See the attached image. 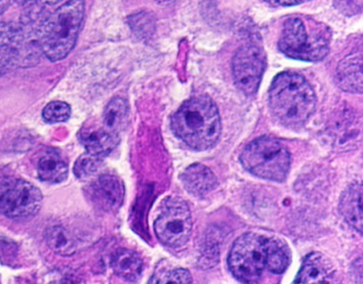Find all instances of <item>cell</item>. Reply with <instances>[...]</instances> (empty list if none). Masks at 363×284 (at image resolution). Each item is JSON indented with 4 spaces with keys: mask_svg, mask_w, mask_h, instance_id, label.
I'll use <instances>...</instances> for the list:
<instances>
[{
    "mask_svg": "<svg viewBox=\"0 0 363 284\" xmlns=\"http://www.w3.org/2000/svg\"><path fill=\"white\" fill-rule=\"evenodd\" d=\"M227 261L235 279L241 283H255L265 271L283 273L289 265V254L279 239L247 232L235 239Z\"/></svg>",
    "mask_w": 363,
    "mask_h": 284,
    "instance_id": "1",
    "label": "cell"
},
{
    "mask_svg": "<svg viewBox=\"0 0 363 284\" xmlns=\"http://www.w3.org/2000/svg\"><path fill=\"white\" fill-rule=\"evenodd\" d=\"M173 133L189 147L204 151L213 147L221 132L219 113L213 101L199 95L185 101L173 114Z\"/></svg>",
    "mask_w": 363,
    "mask_h": 284,
    "instance_id": "2",
    "label": "cell"
},
{
    "mask_svg": "<svg viewBox=\"0 0 363 284\" xmlns=\"http://www.w3.org/2000/svg\"><path fill=\"white\" fill-rule=\"evenodd\" d=\"M274 116L283 125H303L313 113L316 98L310 84L301 75L284 72L273 79L268 93Z\"/></svg>",
    "mask_w": 363,
    "mask_h": 284,
    "instance_id": "3",
    "label": "cell"
},
{
    "mask_svg": "<svg viewBox=\"0 0 363 284\" xmlns=\"http://www.w3.org/2000/svg\"><path fill=\"white\" fill-rule=\"evenodd\" d=\"M84 9V0H68L46 16L36 28L42 52L50 61L64 59L74 47Z\"/></svg>",
    "mask_w": 363,
    "mask_h": 284,
    "instance_id": "4",
    "label": "cell"
},
{
    "mask_svg": "<svg viewBox=\"0 0 363 284\" xmlns=\"http://www.w3.org/2000/svg\"><path fill=\"white\" fill-rule=\"evenodd\" d=\"M330 33L323 24L300 17L286 19L278 41V48L295 59L317 62L329 52Z\"/></svg>",
    "mask_w": 363,
    "mask_h": 284,
    "instance_id": "5",
    "label": "cell"
},
{
    "mask_svg": "<svg viewBox=\"0 0 363 284\" xmlns=\"http://www.w3.org/2000/svg\"><path fill=\"white\" fill-rule=\"evenodd\" d=\"M243 168L259 178L284 181L289 172L291 155L275 138L262 136L247 144L240 155Z\"/></svg>",
    "mask_w": 363,
    "mask_h": 284,
    "instance_id": "6",
    "label": "cell"
},
{
    "mask_svg": "<svg viewBox=\"0 0 363 284\" xmlns=\"http://www.w3.org/2000/svg\"><path fill=\"white\" fill-rule=\"evenodd\" d=\"M28 24L0 23V66L5 72L12 67H29L40 60L42 50L36 30Z\"/></svg>",
    "mask_w": 363,
    "mask_h": 284,
    "instance_id": "7",
    "label": "cell"
},
{
    "mask_svg": "<svg viewBox=\"0 0 363 284\" xmlns=\"http://www.w3.org/2000/svg\"><path fill=\"white\" fill-rule=\"evenodd\" d=\"M43 203L41 191L30 182L14 177L0 178V214L16 220L32 219Z\"/></svg>",
    "mask_w": 363,
    "mask_h": 284,
    "instance_id": "8",
    "label": "cell"
},
{
    "mask_svg": "<svg viewBox=\"0 0 363 284\" xmlns=\"http://www.w3.org/2000/svg\"><path fill=\"white\" fill-rule=\"evenodd\" d=\"M154 229L162 244L172 248L184 245L192 229L191 212L186 202L178 196L166 198L154 222Z\"/></svg>",
    "mask_w": 363,
    "mask_h": 284,
    "instance_id": "9",
    "label": "cell"
},
{
    "mask_svg": "<svg viewBox=\"0 0 363 284\" xmlns=\"http://www.w3.org/2000/svg\"><path fill=\"white\" fill-rule=\"evenodd\" d=\"M267 66L264 51L258 45H246L235 53L232 72L238 89L247 96L256 93Z\"/></svg>",
    "mask_w": 363,
    "mask_h": 284,
    "instance_id": "10",
    "label": "cell"
},
{
    "mask_svg": "<svg viewBox=\"0 0 363 284\" xmlns=\"http://www.w3.org/2000/svg\"><path fill=\"white\" fill-rule=\"evenodd\" d=\"M90 203L97 209L111 212L123 204L125 188L123 181L117 176L102 174L93 180L85 188Z\"/></svg>",
    "mask_w": 363,
    "mask_h": 284,
    "instance_id": "11",
    "label": "cell"
},
{
    "mask_svg": "<svg viewBox=\"0 0 363 284\" xmlns=\"http://www.w3.org/2000/svg\"><path fill=\"white\" fill-rule=\"evenodd\" d=\"M334 273L329 259L320 252H313L303 259L294 283H329L332 282Z\"/></svg>",
    "mask_w": 363,
    "mask_h": 284,
    "instance_id": "12",
    "label": "cell"
},
{
    "mask_svg": "<svg viewBox=\"0 0 363 284\" xmlns=\"http://www.w3.org/2000/svg\"><path fill=\"white\" fill-rule=\"evenodd\" d=\"M338 86L345 91L362 92V50H356L342 59L336 69Z\"/></svg>",
    "mask_w": 363,
    "mask_h": 284,
    "instance_id": "13",
    "label": "cell"
},
{
    "mask_svg": "<svg viewBox=\"0 0 363 284\" xmlns=\"http://www.w3.org/2000/svg\"><path fill=\"white\" fill-rule=\"evenodd\" d=\"M184 188L194 196H203L212 191L217 186V178L206 166L196 163L189 166L180 175Z\"/></svg>",
    "mask_w": 363,
    "mask_h": 284,
    "instance_id": "14",
    "label": "cell"
},
{
    "mask_svg": "<svg viewBox=\"0 0 363 284\" xmlns=\"http://www.w3.org/2000/svg\"><path fill=\"white\" fill-rule=\"evenodd\" d=\"M339 211L345 222L361 235L362 234V184L353 183L342 193Z\"/></svg>",
    "mask_w": 363,
    "mask_h": 284,
    "instance_id": "15",
    "label": "cell"
},
{
    "mask_svg": "<svg viewBox=\"0 0 363 284\" xmlns=\"http://www.w3.org/2000/svg\"><path fill=\"white\" fill-rule=\"evenodd\" d=\"M111 266L119 278L128 282H137L142 274L143 261L136 252L120 248L112 254Z\"/></svg>",
    "mask_w": 363,
    "mask_h": 284,
    "instance_id": "16",
    "label": "cell"
},
{
    "mask_svg": "<svg viewBox=\"0 0 363 284\" xmlns=\"http://www.w3.org/2000/svg\"><path fill=\"white\" fill-rule=\"evenodd\" d=\"M79 137L86 152L101 159L108 155L116 145V136L104 127L83 129Z\"/></svg>",
    "mask_w": 363,
    "mask_h": 284,
    "instance_id": "17",
    "label": "cell"
},
{
    "mask_svg": "<svg viewBox=\"0 0 363 284\" xmlns=\"http://www.w3.org/2000/svg\"><path fill=\"white\" fill-rule=\"evenodd\" d=\"M38 175L43 182L61 183L68 176L67 162L55 150H49L38 161Z\"/></svg>",
    "mask_w": 363,
    "mask_h": 284,
    "instance_id": "18",
    "label": "cell"
},
{
    "mask_svg": "<svg viewBox=\"0 0 363 284\" xmlns=\"http://www.w3.org/2000/svg\"><path fill=\"white\" fill-rule=\"evenodd\" d=\"M128 107L122 98H113L106 106L104 113V128L116 136L128 117ZM117 137V136H116Z\"/></svg>",
    "mask_w": 363,
    "mask_h": 284,
    "instance_id": "19",
    "label": "cell"
},
{
    "mask_svg": "<svg viewBox=\"0 0 363 284\" xmlns=\"http://www.w3.org/2000/svg\"><path fill=\"white\" fill-rule=\"evenodd\" d=\"M49 248L60 256H71L76 251V244L71 234L60 225L48 227L45 233Z\"/></svg>",
    "mask_w": 363,
    "mask_h": 284,
    "instance_id": "20",
    "label": "cell"
},
{
    "mask_svg": "<svg viewBox=\"0 0 363 284\" xmlns=\"http://www.w3.org/2000/svg\"><path fill=\"white\" fill-rule=\"evenodd\" d=\"M102 159L86 152L76 160L73 173L79 179H87L98 171Z\"/></svg>",
    "mask_w": 363,
    "mask_h": 284,
    "instance_id": "21",
    "label": "cell"
},
{
    "mask_svg": "<svg viewBox=\"0 0 363 284\" xmlns=\"http://www.w3.org/2000/svg\"><path fill=\"white\" fill-rule=\"evenodd\" d=\"M70 106L64 101H54L48 103L43 108L42 116L48 123L66 121L70 116Z\"/></svg>",
    "mask_w": 363,
    "mask_h": 284,
    "instance_id": "22",
    "label": "cell"
},
{
    "mask_svg": "<svg viewBox=\"0 0 363 284\" xmlns=\"http://www.w3.org/2000/svg\"><path fill=\"white\" fill-rule=\"evenodd\" d=\"M152 283H191L192 276L190 272L184 268H177L167 272L162 276L152 278L149 281Z\"/></svg>",
    "mask_w": 363,
    "mask_h": 284,
    "instance_id": "23",
    "label": "cell"
},
{
    "mask_svg": "<svg viewBox=\"0 0 363 284\" xmlns=\"http://www.w3.org/2000/svg\"><path fill=\"white\" fill-rule=\"evenodd\" d=\"M335 8L346 16H352L362 12L363 0H333Z\"/></svg>",
    "mask_w": 363,
    "mask_h": 284,
    "instance_id": "24",
    "label": "cell"
},
{
    "mask_svg": "<svg viewBox=\"0 0 363 284\" xmlns=\"http://www.w3.org/2000/svg\"><path fill=\"white\" fill-rule=\"evenodd\" d=\"M268 4L274 6H289L302 4L308 0H264Z\"/></svg>",
    "mask_w": 363,
    "mask_h": 284,
    "instance_id": "25",
    "label": "cell"
},
{
    "mask_svg": "<svg viewBox=\"0 0 363 284\" xmlns=\"http://www.w3.org/2000/svg\"><path fill=\"white\" fill-rule=\"evenodd\" d=\"M62 0H36V2L38 5L42 6L43 8H45L48 6H54L60 2H61Z\"/></svg>",
    "mask_w": 363,
    "mask_h": 284,
    "instance_id": "26",
    "label": "cell"
},
{
    "mask_svg": "<svg viewBox=\"0 0 363 284\" xmlns=\"http://www.w3.org/2000/svg\"><path fill=\"white\" fill-rule=\"evenodd\" d=\"M11 0H0V14H1L9 6Z\"/></svg>",
    "mask_w": 363,
    "mask_h": 284,
    "instance_id": "27",
    "label": "cell"
},
{
    "mask_svg": "<svg viewBox=\"0 0 363 284\" xmlns=\"http://www.w3.org/2000/svg\"><path fill=\"white\" fill-rule=\"evenodd\" d=\"M4 70L2 69V68L0 67V76H1V74L4 73Z\"/></svg>",
    "mask_w": 363,
    "mask_h": 284,
    "instance_id": "28",
    "label": "cell"
}]
</instances>
